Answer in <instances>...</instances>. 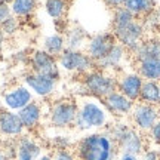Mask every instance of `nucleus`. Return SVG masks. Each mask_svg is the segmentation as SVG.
Wrapping results in <instances>:
<instances>
[{
	"label": "nucleus",
	"mask_w": 160,
	"mask_h": 160,
	"mask_svg": "<svg viewBox=\"0 0 160 160\" xmlns=\"http://www.w3.org/2000/svg\"><path fill=\"white\" fill-rule=\"evenodd\" d=\"M77 160H111L117 154V145L108 132H91L76 144Z\"/></svg>",
	"instance_id": "1"
},
{
	"label": "nucleus",
	"mask_w": 160,
	"mask_h": 160,
	"mask_svg": "<svg viewBox=\"0 0 160 160\" xmlns=\"http://www.w3.org/2000/svg\"><path fill=\"white\" fill-rule=\"evenodd\" d=\"M110 113L105 110L104 104L97 101L95 98H86L79 105V113L76 117L74 128L79 131H93L102 129L108 125Z\"/></svg>",
	"instance_id": "2"
},
{
	"label": "nucleus",
	"mask_w": 160,
	"mask_h": 160,
	"mask_svg": "<svg viewBox=\"0 0 160 160\" xmlns=\"http://www.w3.org/2000/svg\"><path fill=\"white\" fill-rule=\"evenodd\" d=\"M86 93L95 99H104L111 92L117 91V77L102 70H92L82 79Z\"/></svg>",
	"instance_id": "3"
},
{
	"label": "nucleus",
	"mask_w": 160,
	"mask_h": 160,
	"mask_svg": "<svg viewBox=\"0 0 160 160\" xmlns=\"http://www.w3.org/2000/svg\"><path fill=\"white\" fill-rule=\"evenodd\" d=\"M59 68L68 73L76 74H86L92 70H95V61L92 59L88 52L85 51H73V49H65V51L58 57Z\"/></svg>",
	"instance_id": "4"
},
{
	"label": "nucleus",
	"mask_w": 160,
	"mask_h": 160,
	"mask_svg": "<svg viewBox=\"0 0 160 160\" xmlns=\"http://www.w3.org/2000/svg\"><path fill=\"white\" fill-rule=\"evenodd\" d=\"M77 113H79V104L74 99H61L51 107L49 122L57 129H65L70 126H74Z\"/></svg>",
	"instance_id": "5"
},
{
	"label": "nucleus",
	"mask_w": 160,
	"mask_h": 160,
	"mask_svg": "<svg viewBox=\"0 0 160 160\" xmlns=\"http://www.w3.org/2000/svg\"><path fill=\"white\" fill-rule=\"evenodd\" d=\"M113 34L116 36L117 43H120L128 52L133 53L135 49L139 46V43L145 39V25L141 21L133 19L132 22H129L125 27L114 28Z\"/></svg>",
	"instance_id": "6"
},
{
	"label": "nucleus",
	"mask_w": 160,
	"mask_h": 160,
	"mask_svg": "<svg viewBox=\"0 0 160 160\" xmlns=\"http://www.w3.org/2000/svg\"><path fill=\"white\" fill-rule=\"evenodd\" d=\"M132 123L139 132H150L151 128L160 120V108L153 104L138 102L131 113Z\"/></svg>",
	"instance_id": "7"
},
{
	"label": "nucleus",
	"mask_w": 160,
	"mask_h": 160,
	"mask_svg": "<svg viewBox=\"0 0 160 160\" xmlns=\"http://www.w3.org/2000/svg\"><path fill=\"white\" fill-rule=\"evenodd\" d=\"M30 65H31V71H34V73L48 76L53 80L59 79V70L61 68H59L57 57L48 53L43 49L33 52V55L30 57Z\"/></svg>",
	"instance_id": "8"
},
{
	"label": "nucleus",
	"mask_w": 160,
	"mask_h": 160,
	"mask_svg": "<svg viewBox=\"0 0 160 160\" xmlns=\"http://www.w3.org/2000/svg\"><path fill=\"white\" fill-rule=\"evenodd\" d=\"M116 43H117V40H116V36L113 34V31L98 33V34H93L89 37L88 45H86V52L97 64L113 49V46Z\"/></svg>",
	"instance_id": "9"
},
{
	"label": "nucleus",
	"mask_w": 160,
	"mask_h": 160,
	"mask_svg": "<svg viewBox=\"0 0 160 160\" xmlns=\"http://www.w3.org/2000/svg\"><path fill=\"white\" fill-rule=\"evenodd\" d=\"M120 153H131V154L141 156L145 151V139L142 133L133 126H128L125 132L114 141Z\"/></svg>",
	"instance_id": "10"
},
{
	"label": "nucleus",
	"mask_w": 160,
	"mask_h": 160,
	"mask_svg": "<svg viewBox=\"0 0 160 160\" xmlns=\"http://www.w3.org/2000/svg\"><path fill=\"white\" fill-rule=\"evenodd\" d=\"M24 83L34 95L42 98L51 97L57 88V80L51 79L48 76L34 73V71H30L24 76Z\"/></svg>",
	"instance_id": "11"
},
{
	"label": "nucleus",
	"mask_w": 160,
	"mask_h": 160,
	"mask_svg": "<svg viewBox=\"0 0 160 160\" xmlns=\"http://www.w3.org/2000/svg\"><path fill=\"white\" fill-rule=\"evenodd\" d=\"M102 104L105 110L110 113V116H116V117H123V116L131 114L133 105H135L133 101H131L119 91H114L110 95H107L102 99Z\"/></svg>",
	"instance_id": "12"
},
{
	"label": "nucleus",
	"mask_w": 160,
	"mask_h": 160,
	"mask_svg": "<svg viewBox=\"0 0 160 160\" xmlns=\"http://www.w3.org/2000/svg\"><path fill=\"white\" fill-rule=\"evenodd\" d=\"M33 92L30 91L27 86H17L12 88L3 95V102H5L6 108L18 113L19 110H22L25 105L33 102Z\"/></svg>",
	"instance_id": "13"
},
{
	"label": "nucleus",
	"mask_w": 160,
	"mask_h": 160,
	"mask_svg": "<svg viewBox=\"0 0 160 160\" xmlns=\"http://www.w3.org/2000/svg\"><path fill=\"white\" fill-rule=\"evenodd\" d=\"M142 83L144 79L138 73H125L117 79V91L135 102L139 101Z\"/></svg>",
	"instance_id": "14"
},
{
	"label": "nucleus",
	"mask_w": 160,
	"mask_h": 160,
	"mask_svg": "<svg viewBox=\"0 0 160 160\" xmlns=\"http://www.w3.org/2000/svg\"><path fill=\"white\" fill-rule=\"evenodd\" d=\"M25 131L18 113L11 110L0 111V133L5 137H21Z\"/></svg>",
	"instance_id": "15"
},
{
	"label": "nucleus",
	"mask_w": 160,
	"mask_h": 160,
	"mask_svg": "<svg viewBox=\"0 0 160 160\" xmlns=\"http://www.w3.org/2000/svg\"><path fill=\"white\" fill-rule=\"evenodd\" d=\"M128 55H129V52L126 51L120 43H116V45L113 46V49H111L101 61H98L95 65H97L98 70L111 73V71L119 70L120 67L123 65V62H125V59Z\"/></svg>",
	"instance_id": "16"
},
{
	"label": "nucleus",
	"mask_w": 160,
	"mask_h": 160,
	"mask_svg": "<svg viewBox=\"0 0 160 160\" xmlns=\"http://www.w3.org/2000/svg\"><path fill=\"white\" fill-rule=\"evenodd\" d=\"M132 55L137 62L150 58H160V37L153 36L148 39H144Z\"/></svg>",
	"instance_id": "17"
},
{
	"label": "nucleus",
	"mask_w": 160,
	"mask_h": 160,
	"mask_svg": "<svg viewBox=\"0 0 160 160\" xmlns=\"http://www.w3.org/2000/svg\"><path fill=\"white\" fill-rule=\"evenodd\" d=\"M42 147L33 138L21 137L17 144V160H39Z\"/></svg>",
	"instance_id": "18"
},
{
	"label": "nucleus",
	"mask_w": 160,
	"mask_h": 160,
	"mask_svg": "<svg viewBox=\"0 0 160 160\" xmlns=\"http://www.w3.org/2000/svg\"><path fill=\"white\" fill-rule=\"evenodd\" d=\"M18 116H19V119L22 122L24 128L28 129V131H33L40 125V120H42V116H43L42 105L39 102L33 101L28 105H25L22 110H19Z\"/></svg>",
	"instance_id": "19"
},
{
	"label": "nucleus",
	"mask_w": 160,
	"mask_h": 160,
	"mask_svg": "<svg viewBox=\"0 0 160 160\" xmlns=\"http://www.w3.org/2000/svg\"><path fill=\"white\" fill-rule=\"evenodd\" d=\"M64 39H65V48L67 49H73V51H82V48H86L89 36L86 33V30L80 25H74L67 28L64 33Z\"/></svg>",
	"instance_id": "20"
},
{
	"label": "nucleus",
	"mask_w": 160,
	"mask_h": 160,
	"mask_svg": "<svg viewBox=\"0 0 160 160\" xmlns=\"http://www.w3.org/2000/svg\"><path fill=\"white\" fill-rule=\"evenodd\" d=\"M125 9L131 12L133 17H148L157 9L156 0H125Z\"/></svg>",
	"instance_id": "21"
},
{
	"label": "nucleus",
	"mask_w": 160,
	"mask_h": 160,
	"mask_svg": "<svg viewBox=\"0 0 160 160\" xmlns=\"http://www.w3.org/2000/svg\"><path fill=\"white\" fill-rule=\"evenodd\" d=\"M137 73L144 80L160 82V58H150L137 62Z\"/></svg>",
	"instance_id": "22"
},
{
	"label": "nucleus",
	"mask_w": 160,
	"mask_h": 160,
	"mask_svg": "<svg viewBox=\"0 0 160 160\" xmlns=\"http://www.w3.org/2000/svg\"><path fill=\"white\" fill-rule=\"evenodd\" d=\"M159 97H160V82L144 80L142 88H141V93H139V102L157 105Z\"/></svg>",
	"instance_id": "23"
},
{
	"label": "nucleus",
	"mask_w": 160,
	"mask_h": 160,
	"mask_svg": "<svg viewBox=\"0 0 160 160\" xmlns=\"http://www.w3.org/2000/svg\"><path fill=\"white\" fill-rule=\"evenodd\" d=\"M65 49H67L65 48V39L59 33L46 36L43 39V51H46L48 53H51L53 57H59Z\"/></svg>",
	"instance_id": "24"
},
{
	"label": "nucleus",
	"mask_w": 160,
	"mask_h": 160,
	"mask_svg": "<svg viewBox=\"0 0 160 160\" xmlns=\"http://www.w3.org/2000/svg\"><path fill=\"white\" fill-rule=\"evenodd\" d=\"M37 8V0H12L11 11L17 18L30 17Z\"/></svg>",
	"instance_id": "25"
},
{
	"label": "nucleus",
	"mask_w": 160,
	"mask_h": 160,
	"mask_svg": "<svg viewBox=\"0 0 160 160\" xmlns=\"http://www.w3.org/2000/svg\"><path fill=\"white\" fill-rule=\"evenodd\" d=\"M45 11L52 19L59 21L67 12V0H45Z\"/></svg>",
	"instance_id": "26"
},
{
	"label": "nucleus",
	"mask_w": 160,
	"mask_h": 160,
	"mask_svg": "<svg viewBox=\"0 0 160 160\" xmlns=\"http://www.w3.org/2000/svg\"><path fill=\"white\" fill-rule=\"evenodd\" d=\"M133 19L137 18L132 15L131 12L125 9L123 6L119 8V9H114V13H113V19H111V25H113V30L114 28H120V27H125L129 22H132Z\"/></svg>",
	"instance_id": "27"
},
{
	"label": "nucleus",
	"mask_w": 160,
	"mask_h": 160,
	"mask_svg": "<svg viewBox=\"0 0 160 160\" xmlns=\"http://www.w3.org/2000/svg\"><path fill=\"white\" fill-rule=\"evenodd\" d=\"M18 28H19V21H18L17 17H13V15H11L5 22L0 25V31H2V34L3 36L15 34V33L18 31Z\"/></svg>",
	"instance_id": "28"
},
{
	"label": "nucleus",
	"mask_w": 160,
	"mask_h": 160,
	"mask_svg": "<svg viewBox=\"0 0 160 160\" xmlns=\"http://www.w3.org/2000/svg\"><path fill=\"white\" fill-rule=\"evenodd\" d=\"M52 147L53 150H70L71 145H73V141L70 137H65V135H57V137L52 138Z\"/></svg>",
	"instance_id": "29"
},
{
	"label": "nucleus",
	"mask_w": 160,
	"mask_h": 160,
	"mask_svg": "<svg viewBox=\"0 0 160 160\" xmlns=\"http://www.w3.org/2000/svg\"><path fill=\"white\" fill-rule=\"evenodd\" d=\"M52 159L53 160H77V157H76V153H73L71 150H53Z\"/></svg>",
	"instance_id": "30"
},
{
	"label": "nucleus",
	"mask_w": 160,
	"mask_h": 160,
	"mask_svg": "<svg viewBox=\"0 0 160 160\" xmlns=\"http://www.w3.org/2000/svg\"><path fill=\"white\" fill-rule=\"evenodd\" d=\"M11 15H12L11 5H8V3H2V2H0V25L5 22Z\"/></svg>",
	"instance_id": "31"
},
{
	"label": "nucleus",
	"mask_w": 160,
	"mask_h": 160,
	"mask_svg": "<svg viewBox=\"0 0 160 160\" xmlns=\"http://www.w3.org/2000/svg\"><path fill=\"white\" fill-rule=\"evenodd\" d=\"M142 160H160V150L148 148L142 153Z\"/></svg>",
	"instance_id": "32"
},
{
	"label": "nucleus",
	"mask_w": 160,
	"mask_h": 160,
	"mask_svg": "<svg viewBox=\"0 0 160 160\" xmlns=\"http://www.w3.org/2000/svg\"><path fill=\"white\" fill-rule=\"evenodd\" d=\"M150 133V138H151V141L156 144H159L160 145V120L156 123L153 128H151V131L148 132Z\"/></svg>",
	"instance_id": "33"
},
{
	"label": "nucleus",
	"mask_w": 160,
	"mask_h": 160,
	"mask_svg": "<svg viewBox=\"0 0 160 160\" xmlns=\"http://www.w3.org/2000/svg\"><path fill=\"white\" fill-rule=\"evenodd\" d=\"M104 3L111 9H119L125 5V0H104Z\"/></svg>",
	"instance_id": "34"
},
{
	"label": "nucleus",
	"mask_w": 160,
	"mask_h": 160,
	"mask_svg": "<svg viewBox=\"0 0 160 160\" xmlns=\"http://www.w3.org/2000/svg\"><path fill=\"white\" fill-rule=\"evenodd\" d=\"M119 160H141L139 156L137 154H131V153H120Z\"/></svg>",
	"instance_id": "35"
},
{
	"label": "nucleus",
	"mask_w": 160,
	"mask_h": 160,
	"mask_svg": "<svg viewBox=\"0 0 160 160\" xmlns=\"http://www.w3.org/2000/svg\"><path fill=\"white\" fill-rule=\"evenodd\" d=\"M39 160H53V159H52V154H42L39 157Z\"/></svg>",
	"instance_id": "36"
},
{
	"label": "nucleus",
	"mask_w": 160,
	"mask_h": 160,
	"mask_svg": "<svg viewBox=\"0 0 160 160\" xmlns=\"http://www.w3.org/2000/svg\"><path fill=\"white\" fill-rule=\"evenodd\" d=\"M156 17H157V21H159V25H160V5H157V9H156Z\"/></svg>",
	"instance_id": "37"
},
{
	"label": "nucleus",
	"mask_w": 160,
	"mask_h": 160,
	"mask_svg": "<svg viewBox=\"0 0 160 160\" xmlns=\"http://www.w3.org/2000/svg\"><path fill=\"white\" fill-rule=\"evenodd\" d=\"M0 160H9L8 157H6V154H5V151L0 148Z\"/></svg>",
	"instance_id": "38"
},
{
	"label": "nucleus",
	"mask_w": 160,
	"mask_h": 160,
	"mask_svg": "<svg viewBox=\"0 0 160 160\" xmlns=\"http://www.w3.org/2000/svg\"><path fill=\"white\" fill-rule=\"evenodd\" d=\"M0 2H2V3H8V5H11L12 3V0H0Z\"/></svg>",
	"instance_id": "39"
},
{
	"label": "nucleus",
	"mask_w": 160,
	"mask_h": 160,
	"mask_svg": "<svg viewBox=\"0 0 160 160\" xmlns=\"http://www.w3.org/2000/svg\"><path fill=\"white\" fill-rule=\"evenodd\" d=\"M3 37H5V36L2 34V31H0V43H2V42H3Z\"/></svg>",
	"instance_id": "40"
},
{
	"label": "nucleus",
	"mask_w": 160,
	"mask_h": 160,
	"mask_svg": "<svg viewBox=\"0 0 160 160\" xmlns=\"http://www.w3.org/2000/svg\"><path fill=\"white\" fill-rule=\"evenodd\" d=\"M157 107L160 108V97H159V102H157Z\"/></svg>",
	"instance_id": "41"
},
{
	"label": "nucleus",
	"mask_w": 160,
	"mask_h": 160,
	"mask_svg": "<svg viewBox=\"0 0 160 160\" xmlns=\"http://www.w3.org/2000/svg\"><path fill=\"white\" fill-rule=\"evenodd\" d=\"M111 160H119V157H117V156H116V157H114V159H111Z\"/></svg>",
	"instance_id": "42"
},
{
	"label": "nucleus",
	"mask_w": 160,
	"mask_h": 160,
	"mask_svg": "<svg viewBox=\"0 0 160 160\" xmlns=\"http://www.w3.org/2000/svg\"><path fill=\"white\" fill-rule=\"evenodd\" d=\"M0 52H2V43H0Z\"/></svg>",
	"instance_id": "43"
},
{
	"label": "nucleus",
	"mask_w": 160,
	"mask_h": 160,
	"mask_svg": "<svg viewBox=\"0 0 160 160\" xmlns=\"http://www.w3.org/2000/svg\"><path fill=\"white\" fill-rule=\"evenodd\" d=\"M156 2H160V0H156Z\"/></svg>",
	"instance_id": "44"
}]
</instances>
